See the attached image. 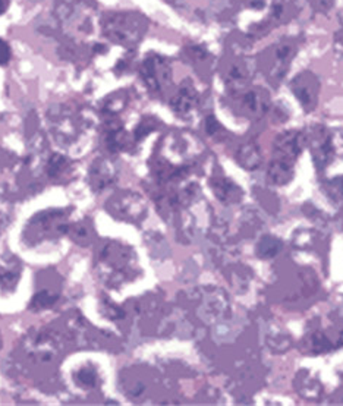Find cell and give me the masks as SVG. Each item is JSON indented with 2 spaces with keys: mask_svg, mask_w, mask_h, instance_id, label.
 I'll list each match as a JSON object with an SVG mask.
<instances>
[{
  "mask_svg": "<svg viewBox=\"0 0 343 406\" xmlns=\"http://www.w3.org/2000/svg\"><path fill=\"white\" fill-rule=\"evenodd\" d=\"M115 169L106 159H99L90 169V182L93 189H103L115 181Z\"/></svg>",
  "mask_w": 343,
  "mask_h": 406,
  "instance_id": "2e32d148",
  "label": "cell"
},
{
  "mask_svg": "<svg viewBox=\"0 0 343 406\" xmlns=\"http://www.w3.org/2000/svg\"><path fill=\"white\" fill-rule=\"evenodd\" d=\"M292 9V0H273L271 4V9L270 13L267 16L266 21V26L270 28L273 26H279L282 24L283 21L289 16V11Z\"/></svg>",
  "mask_w": 343,
  "mask_h": 406,
  "instance_id": "d6986e66",
  "label": "cell"
},
{
  "mask_svg": "<svg viewBox=\"0 0 343 406\" xmlns=\"http://www.w3.org/2000/svg\"><path fill=\"white\" fill-rule=\"evenodd\" d=\"M206 132L210 135V137H218L223 132V128L222 125L218 122L216 116H207L206 118Z\"/></svg>",
  "mask_w": 343,
  "mask_h": 406,
  "instance_id": "484cf974",
  "label": "cell"
},
{
  "mask_svg": "<svg viewBox=\"0 0 343 406\" xmlns=\"http://www.w3.org/2000/svg\"><path fill=\"white\" fill-rule=\"evenodd\" d=\"M325 189L327 192V196L334 203H342L343 201V176H337V178L329 181L325 185Z\"/></svg>",
  "mask_w": 343,
  "mask_h": 406,
  "instance_id": "cb8c5ba5",
  "label": "cell"
},
{
  "mask_svg": "<svg viewBox=\"0 0 343 406\" xmlns=\"http://www.w3.org/2000/svg\"><path fill=\"white\" fill-rule=\"evenodd\" d=\"M74 378H75L78 386L94 388L96 384H97L99 376H97V373L94 371L93 367H82L74 374Z\"/></svg>",
  "mask_w": 343,
  "mask_h": 406,
  "instance_id": "7402d4cb",
  "label": "cell"
},
{
  "mask_svg": "<svg viewBox=\"0 0 343 406\" xmlns=\"http://www.w3.org/2000/svg\"><path fill=\"white\" fill-rule=\"evenodd\" d=\"M163 2H166L169 5H174V6H182L185 0H163Z\"/></svg>",
  "mask_w": 343,
  "mask_h": 406,
  "instance_id": "1f68e13d",
  "label": "cell"
},
{
  "mask_svg": "<svg viewBox=\"0 0 343 406\" xmlns=\"http://www.w3.org/2000/svg\"><path fill=\"white\" fill-rule=\"evenodd\" d=\"M281 249H282V242L277 238L267 235V237H263L259 241V244H257L255 254L263 260H270V259H274L276 255L281 252Z\"/></svg>",
  "mask_w": 343,
  "mask_h": 406,
  "instance_id": "ffe728a7",
  "label": "cell"
},
{
  "mask_svg": "<svg viewBox=\"0 0 343 406\" xmlns=\"http://www.w3.org/2000/svg\"><path fill=\"white\" fill-rule=\"evenodd\" d=\"M334 49H336V53L343 60V27L334 35Z\"/></svg>",
  "mask_w": 343,
  "mask_h": 406,
  "instance_id": "f546056e",
  "label": "cell"
},
{
  "mask_svg": "<svg viewBox=\"0 0 343 406\" xmlns=\"http://www.w3.org/2000/svg\"><path fill=\"white\" fill-rule=\"evenodd\" d=\"M291 91L293 93L299 104H301L304 112L310 113L317 108L320 81L314 72L303 71L291 81Z\"/></svg>",
  "mask_w": 343,
  "mask_h": 406,
  "instance_id": "8fae6325",
  "label": "cell"
},
{
  "mask_svg": "<svg viewBox=\"0 0 343 406\" xmlns=\"http://www.w3.org/2000/svg\"><path fill=\"white\" fill-rule=\"evenodd\" d=\"M69 160L62 154H53L47 163V174L50 178H60L69 169Z\"/></svg>",
  "mask_w": 343,
  "mask_h": 406,
  "instance_id": "44dd1931",
  "label": "cell"
},
{
  "mask_svg": "<svg viewBox=\"0 0 343 406\" xmlns=\"http://www.w3.org/2000/svg\"><path fill=\"white\" fill-rule=\"evenodd\" d=\"M109 210L112 215L125 222H141L147 215V204L134 192H122L119 196L111 198Z\"/></svg>",
  "mask_w": 343,
  "mask_h": 406,
  "instance_id": "9c48e42d",
  "label": "cell"
},
{
  "mask_svg": "<svg viewBox=\"0 0 343 406\" xmlns=\"http://www.w3.org/2000/svg\"><path fill=\"white\" fill-rule=\"evenodd\" d=\"M55 15L62 28L72 37H90L96 30V6L87 0H57Z\"/></svg>",
  "mask_w": 343,
  "mask_h": 406,
  "instance_id": "3957f363",
  "label": "cell"
},
{
  "mask_svg": "<svg viewBox=\"0 0 343 406\" xmlns=\"http://www.w3.org/2000/svg\"><path fill=\"white\" fill-rule=\"evenodd\" d=\"M213 192L223 204H237L242 200L244 191L240 185L227 178H214L211 181Z\"/></svg>",
  "mask_w": 343,
  "mask_h": 406,
  "instance_id": "9a60e30c",
  "label": "cell"
},
{
  "mask_svg": "<svg viewBox=\"0 0 343 406\" xmlns=\"http://www.w3.org/2000/svg\"><path fill=\"white\" fill-rule=\"evenodd\" d=\"M11 57H12L11 46L4 38H0V67L8 65V63L11 62Z\"/></svg>",
  "mask_w": 343,
  "mask_h": 406,
  "instance_id": "83f0119b",
  "label": "cell"
},
{
  "mask_svg": "<svg viewBox=\"0 0 343 406\" xmlns=\"http://www.w3.org/2000/svg\"><path fill=\"white\" fill-rule=\"evenodd\" d=\"M0 346H2V339H0Z\"/></svg>",
  "mask_w": 343,
  "mask_h": 406,
  "instance_id": "d6a6232c",
  "label": "cell"
},
{
  "mask_svg": "<svg viewBox=\"0 0 343 406\" xmlns=\"http://www.w3.org/2000/svg\"><path fill=\"white\" fill-rule=\"evenodd\" d=\"M237 98V112L248 119H260L271 108V100L264 89L254 87L235 94Z\"/></svg>",
  "mask_w": 343,
  "mask_h": 406,
  "instance_id": "30bf717a",
  "label": "cell"
},
{
  "mask_svg": "<svg viewBox=\"0 0 343 406\" xmlns=\"http://www.w3.org/2000/svg\"><path fill=\"white\" fill-rule=\"evenodd\" d=\"M305 134L301 131H286L279 135L273 144L274 157L295 162L305 147Z\"/></svg>",
  "mask_w": 343,
  "mask_h": 406,
  "instance_id": "5bb4252c",
  "label": "cell"
},
{
  "mask_svg": "<svg viewBox=\"0 0 343 406\" xmlns=\"http://www.w3.org/2000/svg\"><path fill=\"white\" fill-rule=\"evenodd\" d=\"M140 75L150 93L163 94L174 79L172 62L162 55L148 53L141 62Z\"/></svg>",
  "mask_w": 343,
  "mask_h": 406,
  "instance_id": "8992f818",
  "label": "cell"
},
{
  "mask_svg": "<svg viewBox=\"0 0 343 406\" xmlns=\"http://www.w3.org/2000/svg\"><path fill=\"white\" fill-rule=\"evenodd\" d=\"M164 156L170 162H189L200 154L198 140L188 132H172L166 137Z\"/></svg>",
  "mask_w": 343,
  "mask_h": 406,
  "instance_id": "ba28073f",
  "label": "cell"
},
{
  "mask_svg": "<svg viewBox=\"0 0 343 406\" xmlns=\"http://www.w3.org/2000/svg\"><path fill=\"white\" fill-rule=\"evenodd\" d=\"M47 118L53 138L63 148H71L82 141L85 132L91 128V119L69 106H56Z\"/></svg>",
  "mask_w": 343,
  "mask_h": 406,
  "instance_id": "7a4b0ae2",
  "label": "cell"
},
{
  "mask_svg": "<svg viewBox=\"0 0 343 406\" xmlns=\"http://www.w3.org/2000/svg\"><path fill=\"white\" fill-rule=\"evenodd\" d=\"M237 162L242 169L249 170V172L257 170L263 163V154L260 147L255 142H247L241 145L237 152Z\"/></svg>",
  "mask_w": 343,
  "mask_h": 406,
  "instance_id": "ac0fdd59",
  "label": "cell"
},
{
  "mask_svg": "<svg viewBox=\"0 0 343 406\" xmlns=\"http://www.w3.org/2000/svg\"><path fill=\"white\" fill-rule=\"evenodd\" d=\"M311 5L315 12L327 13L334 6V0H311Z\"/></svg>",
  "mask_w": 343,
  "mask_h": 406,
  "instance_id": "f1b7e54d",
  "label": "cell"
},
{
  "mask_svg": "<svg viewBox=\"0 0 343 406\" xmlns=\"http://www.w3.org/2000/svg\"><path fill=\"white\" fill-rule=\"evenodd\" d=\"M332 142L336 157L343 159V130H340V128L332 131Z\"/></svg>",
  "mask_w": 343,
  "mask_h": 406,
  "instance_id": "4316f807",
  "label": "cell"
},
{
  "mask_svg": "<svg viewBox=\"0 0 343 406\" xmlns=\"http://www.w3.org/2000/svg\"><path fill=\"white\" fill-rule=\"evenodd\" d=\"M156 126H157V119L154 118L142 119V122L135 130V141H141L142 138H145L150 132H153L156 130Z\"/></svg>",
  "mask_w": 343,
  "mask_h": 406,
  "instance_id": "d4e9b609",
  "label": "cell"
},
{
  "mask_svg": "<svg viewBox=\"0 0 343 406\" xmlns=\"http://www.w3.org/2000/svg\"><path fill=\"white\" fill-rule=\"evenodd\" d=\"M56 301H57V296H56V295H52L50 292H38V293L33 298V301H31V304H30V308L34 310V311L46 310V308H50Z\"/></svg>",
  "mask_w": 343,
  "mask_h": 406,
  "instance_id": "603a6c76",
  "label": "cell"
},
{
  "mask_svg": "<svg viewBox=\"0 0 343 406\" xmlns=\"http://www.w3.org/2000/svg\"><path fill=\"white\" fill-rule=\"evenodd\" d=\"M11 0H0V15H4L6 12V9L9 8Z\"/></svg>",
  "mask_w": 343,
  "mask_h": 406,
  "instance_id": "4dcf8cb0",
  "label": "cell"
},
{
  "mask_svg": "<svg viewBox=\"0 0 343 406\" xmlns=\"http://www.w3.org/2000/svg\"><path fill=\"white\" fill-rule=\"evenodd\" d=\"M200 104V93L192 81L185 79L176 91V94L170 100V109L181 119H191L194 116Z\"/></svg>",
  "mask_w": 343,
  "mask_h": 406,
  "instance_id": "4fadbf2b",
  "label": "cell"
},
{
  "mask_svg": "<svg viewBox=\"0 0 343 406\" xmlns=\"http://www.w3.org/2000/svg\"><path fill=\"white\" fill-rule=\"evenodd\" d=\"M101 273L111 286H118L119 283L128 282L133 276V249L120 245L106 247L100 257Z\"/></svg>",
  "mask_w": 343,
  "mask_h": 406,
  "instance_id": "5b68a950",
  "label": "cell"
},
{
  "mask_svg": "<svg viewBox=\"0 0 343 406\" xmlns=\"http://www.w3.org/2000/svg\"><path fill=\"white\" fill-rule=\"evenodd\" d=\"M304 134L317 170H326L336 157L332 131L323 125H314Z\"/></svg>",
  "mask_w": 343,
  "mask_h": 406,
  "instance_id": "52a82bcc",
  "label": "cell"
},
{
  "mask_svg": "<svg viewBox=\"0 0 343 406\" xmlns=\"http://www.w3.org/2000/svg\"><path fill=\"white\" fill-rule=\"evenodd\" d=\"M298 53V43L293 38L279 40L264 52V74L267 81L277 87L288 75L292 60Z\"/></svg>",
  "mask_w": 343,
  "mask_h": 406,
  "instance_id": "277c9868",
  "label": "cell"
},
{
  "mask_svg": "<svg viewBox=\"0 0 343 406\" xmlns=\"http://www.w3.org/2000/svg\"><path fill=\"white\" fill-rule=\"evenodd\" d=\"M267 176H269V181L274 185H279V186L288 185L295 176L293 163L274 157L269 164Z\"/></svg>",
  "mask_w": 343,
  "mask_h": 406,
  "instance_id": "e0dca14e",
  "label": "cell"
},
{
  "mask_svg": "<svg viewBox=\"0 0 343 406\" xmlns=\"http://www.w3.org/2000/svg\"><path fill=\"white\" fill-rule=\"evenodd\" d=\"M257 60L252 57H241L233 62L225 75V85L230 94L244 91L257 72Z\"/></svg>",
  "mask_w": 343,
  "mask_h": 406,
  "instance_id": "7c38bea8",
  "label": "cell"
},
{
  "mask_svg": "<svg viewBox=\"0 0 343 406\" xmlns=\"http://www.w3.org/2000/svg\"><path fill=\"white\" fill-rule=\"evenodd\" d=\"M148 30V19L134 11L106 13L101 21L103 35L113 45L134 49L140 45Z\"/></svg>",
  "mask_w": 343,
  "mask_h": 406,
  "instance_id": "6da1fadb",
  "label": "cell"
}]
</instances>
